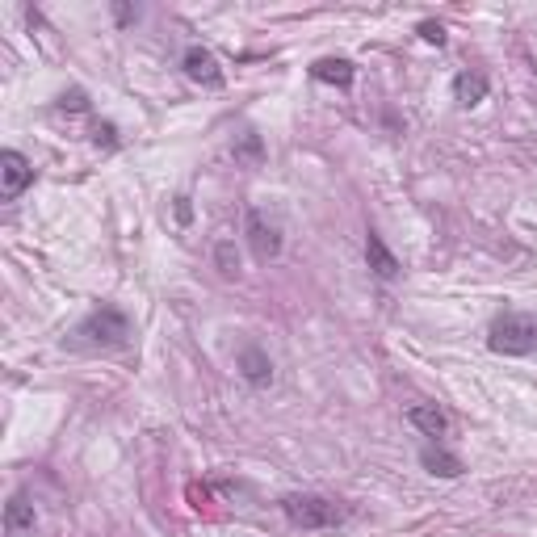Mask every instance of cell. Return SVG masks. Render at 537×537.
Wrapping results in <instances>:
<instances>
[{
  "mask_svg": "<svg viewBox=\"0 0 537 537\" xmlns=\"http://www.w3.org/2000/svg\"><path fill=\"white\" fill-rule=\"evenodd\" d=\"M282 512L294 529H336L349 521V508L332 496H319V491H294L282 500Z\"/></svg>",
  "mask_w": 537,
  "mask_h": 537,
  "instance_id": "1",
  "label": "cell"
},
{
  "mask_svg": "<svg viewBox=\"0 0 537 537\" xmlns=\"http://www.w3.org/2000/svg\"><path fill=\"white\" fill-rule=\"evenodd\" d=\"M487 345H491V353H504V357L537 353V315H525V311L496 315L487 328Z\"/></svg>",
  "mask_w": 537,
  "mask_h": 537,
  "instance_id": "2",
  "label": "cell"
},
{
  "mask_svg": "<svg viewBox=\"0 0 537 537\" xmlns=\"http://www.w3.org/2000/svg\"><path fill=\"white\" fill-rule=\"evenodd\" d=\"M126 336H131V319H126L122 307H97V311L76 328V340H80V345H93V349L126 345Z\"/></svg>",
  "mask_w": 537,
  "mask_h": 537,
  "instance_id": "3",
  "label": "cell"
},
{
  "mask_svg": "<svg viewBox=\"0 0 537 537\" xmlns=\"http://www.w3.org/2000/svg\"><path fill=\"white\" fill-rule=\"evenodd\" d=\"M244 235H248L256 261H273V256L282 252V227H277V219H269L261 206H252L244 214Z\"/></svg>",
  "mask_w": 537,
  "mask_h": 537,
  "instance_id": "4",
  "label": "cell"
},
{
  "mask_svg": "<svg viewBox=\"0 0 537 537\" xmlns=\"http://www.w3.org/2000/svg\"><path fill=\"white\" fill-rule=\"evenodd\" d=\"M34 185V164L21 156V152H0V198L5 202H17L21 193Z\"/></svg>",
  "mask_w": 537,
  "mask_h": 537,
  "instance_id": "5",
  "label": "cell"
},
{
  "mask_svg": "<svg viewBox=\"0 0 537 537\" xmlns=\"http://www.w3.org/2000/svg\"><path fill=\"white\" fill-rule=\"evenodd\" d=\"M5 537H38V512L26 491H17L5 504Z\"/></svg>",
  "mask_w": 537,
  "mask_h": 537,
  "instance_id": "6",
  "label": "cell"
},
{
  "mask_svg": "<svg viewBox=\"0 0 537 537\" xmlns=\"http://www.w3.org/2000/svg\"><path fill=\"white\" fill-rule=\"evenodd\" d=\"M181 68H185V76H189V80L206 84V89H219V84H223V68H219V59H214L206 47H189V51H185V59H181Z\"/></svg>",
  "mask_w": 537,
  "mask_h": 537,
  "instance_id": "7",
  "label": "cell"
},
{
  "mask_svg": "<svg viewBox=\"0 0 537 537\" xmlns=\"http://www.w3.org/2000/svg\"><path fill=\"white\" fill-rule=\"evenodd\" d=\"M407 424L416 428V433H424L428 441H441L449 433V416L441 412L437 403H416V407H407Z\"/></svg>",
  "mask_w": 537,
  "mask_h": 537,
  "instance_id": "8",
  "label": "cell"
},
{
  "mask_svg": "<svg viewBox=\"0 0 537 537\" xmlns=\"http://www.w3.org/2000/svg\"><path fill=\"white\" fill-rule=\"evenodd\" d=\"M420 466L428 470V475H441V479H458V475H462V458L449 454L441 441H428V445L420 449Z\"/></svg>",
  "mask_w": 537,
  "mask_h": 537,
  "instance_id": "9",
  "label": "cell"
},
{
  "mask_svg": "<svg viewBox=\"0 0 537 537\" xmlns=\"http://www.w3.org/2000/svg\"><path fill=\"white\" fill-rule=\"evenodd\" d=\"M365 261H370V269L382 277V282H391V277L399 273L395 252L382 244V235H378V231H365Z\"/></svg>",
  "mask_w": 537,
  "mask_h": 537,
  "instance_id": "10",
  "label": "cell"
},
{
  "mask_svg": "<svg viewBox=\"0 0 537 537\" xmlns=\"http://www.w3.org/2000/svg\"><path fill=\"white\" fill-rule=\"evenodd\" d=\"M240 374L252 382V386H269L273 382V361H269V353L265 349H256V345H248V349H240Z\"/></svg>",
  "mask_w": 537,
  "mask_h": 537,
  "instance_id": "11",
  "label": "cell"
},
{
  "mask_svg": "<svg viewBox=\"0 0 537 537\" xmlns=\"http://www.w3.org/2000/svg\"><path fill=\"white\" fill-rule=\"evenodd\" d=\"M311 76L319 84H336V89H349L353 84V63L349 59H319L311 63Z\"/></svg>",
  "mask_w": 537,
  "mask_h": 537,
  "instance_id": "12",
  "label": "cell"
},
{
  "mask_svg": "<svg viewBox=\"0 0 537 537\" xmlns=\"http://www.w3.org/2000/svg\"><path fill=\"white\" fill-rule=\"evenodd\" d=\"M454 93H458L462 105H479V101L487 97V76H483V72H462V76L454 80Z\"/></svg>",
  "mask_w": 537,
  "mask_h": 537,
  "instance_id": "13",
  "label": "cell"
},
{
  "mask_svg": "<svg viewBox=\"0 0 537 537\" xmlns=\"http://www.w3.org/2000/svg\"><path fill=\"white\" fill-rule=\"evenodd\" d=\"M420 38H424V42H437V47H441V42H445V30L437 26V21H424V26H420Z\"/></svg>",
  "mask_w": 537,
  "mask_h": 537,
  "instance_id": "14",
  "label": "cell"
},
{
  "mask_svg": "<svg viewBox=\"0 0 537 537\" xmlns=\"http://www.w3.org/2000/svg\"><path fill=\"white\" fill-rule=\"evenodd\" d=\"M219 261H223V273H235V269H240V261H231V248H227V244L219 248Z\"/></svg>",
  "mask_w": 537,
  "mask_h": 537,
  "instance_id": "15",
  "label": "cell"
},
{
  "mask_svg": "<svg viewBox=\"0 0 537 537\" xmlns=\"http://www.w3.org/2000/svg\"><path fill=\"white\" fill-rule=\"evenodd\" d=\"M240 152H244V156H261V139H256V135H248Z\"/></svg>",
  "mask_w": 537,
  "mask_h": 537,
  "instance_id": "16",
  "label": "cell"
}]
</instances>
